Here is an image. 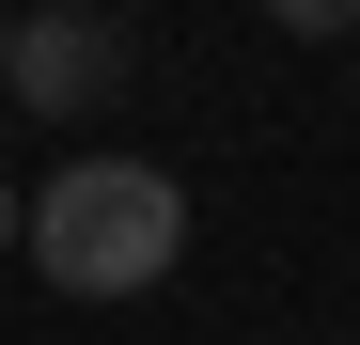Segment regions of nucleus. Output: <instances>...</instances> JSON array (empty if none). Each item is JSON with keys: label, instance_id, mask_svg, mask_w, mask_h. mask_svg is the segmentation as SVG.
<instances>
[{"label": "nucleus", "instance_id": "nucleus-1", "mask_svg": "<svg viewBox=\"0 0 360 345\" xmlns=\"http://www.w3.org/2000/svg\"><path fill=\"white\" fill-rule=\"evenodd\" d=\"M16 251L63 282V299H141V282H172V251H188V189H172L157 157H79V172H47L16 204Z\"/></svg>", "mask_w": 360, "mask_h": 345}, {"label": "nucleus", "instance_id": "nucleus-4", "mask_svg": "<svg viewBox=\"0 0 360 345\" xmlns=\"http://www.w3.org/2000/svg\"><path fill=\"white\" fill-rule=\"evenodd\" d=\"M0 251H16V189H0Z\"/></svg>", "mask_w": 360, "mask_h": 345}, {"label": "nucleus", "instance_id": "nucleus-2", "mask_svg": "<svg viewBox=\"0 0 360 345\" xmlns=\"http://www.w3.org/2000/svg\"><path fill=\"white\" fill-rule=\"evenodd\" d=\"M0 79H16V110H47V126H79V110L126 79V32L94 16V0H63V16H32V32H0Z\"/></svg>", "mask_w": 360, "mask_h": 345}, {"label": "nucleus", "instance_id": "nucleus-3", "mask_svg": "<svg viewBox=\"0 0 360 345\" xmlns=\"http://www.w3.org/2000/svg\"><path fill=\"white\" fill-rule=\"evenodd\" d=\"M266 16H282L297 47H345V32H360V0H266Z\"/></svg>", "mask_w": 360, "mask_h": 345}]
</instances>
